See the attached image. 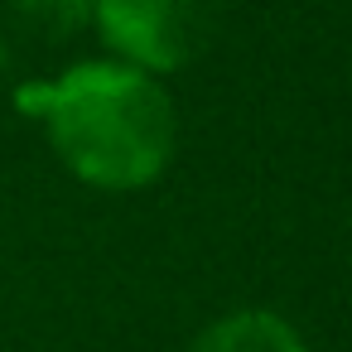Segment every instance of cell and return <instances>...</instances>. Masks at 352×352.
<instances>
[{"label": "cell", "instance_id": "cell-2", "mask_svg": "<svg viewBox=\"0 0 352 352\" xmlns=\"http://www.w3.org/2000/svg\"><path fill=\"white\" fill-rule=\"evenodd\" d=\"M222 10L227 0H92V25L116 63L160 78L212 44Z\"/></svg>", "mask_w": 352, "mask_h": 352}, {"label": "cell", "instance_id": "cell-1", "mask_svg": "<svg viewBox=\"0 0 352 352\" xmlns=\"http://www.w3.org/2000/svg\"><path fill=\"white\" fill-rule=\"evenodd\" d=\"M15 102L44 126L63 169L87 188L135 193L174 160V97L160 78L131 63L87 58L58 78L25 82Z\"/></svg>", "mask_w": 352, "mask_h": 352}, {"label": "cell", "instance_id": "cell-3", "mask_svg": "<svg viewBox=\"0 0 352 352\" xmlns=\"http://www.w3.org/2000/svg\"><path fill=\"white\" fill-rule=\"evenodd\" d=\"M184 352H309L299 328L270 309H236L208 323Z\"/></svg>", "mask_w": 352, "mask_h": 352}]
</instances>
